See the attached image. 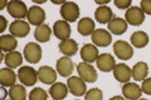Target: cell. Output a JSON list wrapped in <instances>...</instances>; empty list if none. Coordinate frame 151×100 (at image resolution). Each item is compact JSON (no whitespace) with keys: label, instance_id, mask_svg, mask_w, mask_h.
Masks as SVG:
<instances>
[{"label":"cell","instance_id":"6da1fadb","mask_svg":"<svg viewBox=\"0 0 151 100\" xmlns=\"http://www.w3.org/2000/svg\"><path fill=\"white\" fill-rule=\"evenodd\" d=\"M60 16L63 18L64 21L67 23H74L79 18V6L73 1H65L60 6Z\"/></svg>","mask_w":151,"mask_h":100},{"label":"cell","instance_id":"7a4b0ae2","mask_svg":"<svg viewBox=\"0 0 151 100\" xmlns=\"http://www.w3.org/2000/svg\"><path fill=\"white\" fill-rule=\"evenodd\" d=\"M18 78L24 87H33L38 80V70L33 69L32 66H20L18 71Z\"/></svg>","mask_w":151,"mask_h":100},{"label":"cell","instance_id":"3957f363","mask_svg":"<svg viewBox=\"0 0 151 100\" xmlns=\"http://www.w3.org/2000/svg\"><path fill=\"white\" fill-rule=\"evenodd\" d=\"M6 10L9 14H10V16H13L14 19H17V20H23L24 18L28 16L29 9L27 8L25 3L19 1V0H13V1H9Z\"/></svg>","mask_w":151,"mask_h":100},{"label":"cell","instance_id":"277c9868","mask_svg":"<svg viewBox=\"0 0 151 100\" xmlns=\"http://www.w3.org/2000/svg\"><path fill=\"white\" fill-rule=\"evenodd\" d=\"M77 71H78V77L86 83H94L98 78L97 70L93 68L92 64L84 63V61L77 65Z\"/></svg>","mask_w":151,"mask_h":100},{"label":"cell","instance_id":"5b68a950","mask_svg":"<svg viewBox=\"0 0 151 100\" xmlns=\"http://www.w3.org/2000/svg\"><path fill=\"white\" fill-rule=\"evenodd\" d=\"M125 20L132 26H139L145 21V13L140 6H131L125 13Z\"/></svg>","mask_w":151,"mask_h":100},{"label":"cell","instance_id":"8992f818","mask_svg":"<svg viewBox=\"0 0 151 100\" xmlns=\"http://www.w3.org/2000/svg\"><path fill=\"white\" fill-rule=\"evenodd\" d=\"M113 51L117 58L121 60H130L134 56V48L130 43L124 40H117L113 44Z\"/></svg>","mask_w":151,"mask_h":100},{"label":"cell","instance_id":"52a82bcc","mask_svg":"<svg viewBox=\"0 0 151 100\" xmlns=\"http://www.w3.org/2000/svg\"><path fill=\"white\" fill-rule=\"evenodd\" d=\"M67 87L70 94H73L74 96H82V95H86L87 93L86 82L82 80L79 77H69L67 80Z\"/></svg>","mask_w":151,"mask_h":100},{"label":"cell","instance_id":"ba28073f","mask_svg":"<svg viewBox=\"0 0 151 100\" xmlns=\"http://www.w3.org/2000/svg\"><path fill=\"white\" fill-rule=\"evenodd\" d=\"M24 58L30 64H37L42 59V48L38 43H29L24 48Z\"/></svg>","mask_w":151,"mask_h":100},{"label":"cell","instance_id":"9c48e42d","mask_svg":"<svg viewBox=\"0 0 151 100\" xmlns=\"http://www.w3.org/2000/svg\"><path fill=\"white\" fill-rule=\"evenodd\" d=\"M27 20L30 25L39 26L42 24H44V21H45V11L40 6L33 5V6H30L29 11H28Z\"/></svg>","mask_w":151,"mask_h":100},{"label":"cell","instance_id":"30bf717a","mask_svg":"<svg viewBox=\"0 0 151 100\" xmlns=\"http://www.w3.org/2000/svg\"><path fill=\"white\" fill-rule=\"evenodd\" d=\"M9 31L15 38H25L30 31V24L24 20H14L9 26Z\"/></svg>","mask_w":151,"mask_h":100},{"label":"cell","instance_id":"8fae6325","mask_svg":"<svg viewBox=\"0 0 151 100\" xmlns=\"http://www.w3.org/2000/svg\"><path fill=\"white\" fill-rule=\"evenodd\" d=\"M57 71L48 65H43L38 69V79L45 85H53L57 83Z\"/></svg>","mask_w":151,"mask_h":100},{"label":"cell","instance_id":"7c38bea8","mask_svg":"<svg viewBox=\"0 0 151 100\" xmlns=\"http://www.w3.org/2000/svg\"><path fill=\"white\" fill-rule=\"evenodd\" d=\"M113 77L119 83L126 84L129 83L131 78H132V73H131V68L125 63H120L116 64L115 69H113Z\"/></svg>","mask_w":151,"mask_h":100},{"label":"cell","instance_id":"4fadbf2b","mask_svg":"<svg viewBox=\"0 0 151 100\" xmlns=\"http://www.w3.org/2000/svg\"><path fill=\"white\" fill-rule=\"evenodd\" d=\"M73 69H74V64L68 56H62V58H59L58 60H57L55 70L60 77H63V78L72 77L70 74H72Z\"/></svg>","mask_w":151,"mask_h":100},{"label":"cell","instance_id":"5bb4252c","mask_svg":"<svg viewBox=\"0 0 151 100\" xmlns=\"http://www.w3.org/2000/svg\"><path fill=\"white\" fill-rule=\"evenodd\" d=\"M91 36H92L93 44L96 46L106 48V46L110 45L111 41H112V34L108 30H105V29H96Z\"/></svg>","mask_w":151,"mask_h":100},{"label":"cell","instance_id":"9a60e30c","mask_svg":"<svg viewBox=\"0 0 151 100\" xmlns=\"http://www.w3.org/2000/svg\"><path fill=\"white\" fill-rule=\"evenodd\" d=\"M96 64H97V68L101 71H103V73H110V71H113V69H115L116 60L111 54L103 53V54H100L98 59L96 60Z\"/></svg>","mask_w":151,"mask_h":100},{"label":"cell","instance_id":"2e32d148","mask_svg":"<svg viewBox=\"0 0 151 100\" xmlns=\"http://www.w3.org/2000/svg\"><path fill=\"white\" fill-rule=\"evenodd\" d=\"M53 34L55 35L57 39H59V40H67L69 39V36H70V25H69V23L67 21H64V20H58V21H55L54 23V25H53Z\"/></svg>","mask_w":151,"mask_h":100},{"label":"cell","instance_id":"e0dca14e","mask_svg":"<svg viewBox=\"0 0 151 100\" xmlns=\"http://www.w3.org/2000/svg\"><path fill=\"white\" fill-rule=\"evenodd\" d=\"M122 94H124V98L127 100H139L141 99L142 90H141V87L139 84L129 82L122 87Z\"/></svg>","mask_w":151,"mask_h":100},{"label":"cell","instance_id":"ac0fdd59","mask_svg":"<svg viewBox=\"0 0 151 100\" xmlns=\"http://www.w3.org/2000/svg\"><path fill=\"white\" fill-rule=\"evenodd\" d=\"M98 56H100V53L94 44H84L81 48V58L84 63L92 64L98 59Z\"/></svg>","mask_w":151,"mask_h":100},{"label":"cell","instance_id":"d6986e66","mask_svg":"<svg viewBox=\"0 0 151 100\" xmlns=\"http://www.w3.org/2000/svg\"><path fill=\"white\" fill-rule=\"evenodd\" d=\"M107 25H108V31H110L111 34L121 35V34H125L129 24H127V21L122 18H113Z\"/></svg>","mask_w":151,"mask_h":100},{"label":"cell","instance_id":"ffe728a7","mask_svg":"<svg viewBox=\"0 0 151 100\" xmlns=\"http://www.w3.org/2000/svg\"><path fill=\"white\" fill-rule=\"evenodd\" d=\"M131 73H132V79L135 82H144L149 74V65L144 63V61H139L131 69Z\"/></svg>","mask_w":151,"mask_h":100},{"label":"cell","instance_id":"44dd1931","mask_svg":"<svg viewBox=\"0 0 151 100\" xmlns=\"http://www.w3.org/2000/svg\"><path fill=\"white\" fill-rule=\"evenodd\" d=\"M69 89L65 84L63 83H54L53 85H50L49 89V95L52 96V99L54 100H63L67 98Z\"/></svg>","mask_w":151,"mask_h":100},{"label":"cell","instance_id":"7402d4cb","mask_svg":"<svg viewBox=\"0 0 151 100\" xmlns=\"http://www.w3.org/2000/svg\"><path fill=\"white\" fill-rule=\"evenodd\" d=\"M17 46H18V40L12 34L0 36V49L4 53L8 54V53H12V51H15Z\"/></svg>","mask_w":151,"mask_h":100},{"label":"cell","instance_id":"603a6c76","mask_svg":"<svg viewBox=\"0 0 151 100\" xmlns=\"http://www.w3.org/2000/svg\"><path fill=\"white\" fill-rule=\"evenodd\" d=\"M94 18L100 24H108L115 16L110 6H98L94 11Z\"/></svg>","mask_w":151,"mask_h":100},{"label":"cell","instance_id":"cb8c5ba5","mask_svg":"<svg viewBox=\"0 0 151 100\" xmlns=\"http://www.w3.org/2000/svg\"><path fill=\"white\" fill-rule=\"evenodd\" d=\"M77 30L78 33L81 34L82 36H88V35H92L94 33V21L92 20L91 18H82L81 20L78 21V25H77Z\"/></svg>","mask_w":151,"mask_h":100},{"label":"cell","instance_id":"d4e9b609","mask_svg":"<svg viewBox=\"0 0 151 100\" xmlns=\"http://www.w3.org/2000/svg\"><path fill=\"white\" fill-rule=\"evenodd\" d=\"M59 50H60V53H63L65 56H68V58L69 56H73L77 54V51H78V43L69 38L67 40L60 41Z\"/></svg>","mask_w":151,"mask_h":100},{"label":"cell","instance_id":"484cf974","mask_svg":"<svg viewBox=\"0 0 151 100\" xmlns=\"http://www.w3.org/2000/svg\"><path fill=\"white\" fill-rule=\"evenodd\" d=\"M17 82V75L10 68H3L0 70V83L1 87H13L15 85Z\"/></svg>","mask_w":151,"mask_h":100},{"label":"cell","instance_id":"4316f807","mask_svg":"<svg viewBox=\"0 0 151 100\" xmlns=\"http://www.w3.org/2000/svg\"><path fill=\"white\" fill-rule=\"evenodd\" d=\"M53 30H50V26L47 24H42V25L37 26L34 30V38L38 43H47L50 39V35Z\"/></svg>","mask_w":151,"mask_h":100},{"label":"cell","instance_id":"83f0119b","mask_svg":"<svg viewBox=\"0 0 151 100\" xmlns=\"http://www.w3.org/2000/svg\"><path fill=\"white\" fill-rule=\"evenodd\" d=\"M5 63L6 68H10V69H17L19 66H22L23 64V55L19 53V51H12V53H8L5 55Z\"/></svg>","mask_w":151,"mask_h":100},{"label":"cell","instance_id":"f1b7e54d","mask_svg":"<svg viewBox=\"0 0 151 100\" xmlns=\"http://www.w3.org/2000/svg\"><path fill=\"white\" fill-rule=\"evenodd\" d=\"M132 46L137 48V49H141V48H145L149 44V35L146 34L145 31H135L134 34L130 38Z\"/></svg>","mask_w":151,"mask_h":100},{"label":"cell","instance_id":"f546056e","mask_svg":"<svg viewBox=\"0 0 151 100\" xmlns=\"http://www.w3.org/2000/svg\"><path fill=\"white\" fill-rule=\"evenodd\" d=\"M9 96L12 100H25L27 99V90L23 84H15L10 87Z\"/></svg>","mask_w":151,"mask_h":100},{"label":"cell","instance_id":"4dcf8cb0","mask_svg":"<svg viewBox=\"0 0 151 100\" xmlns=\"http://www.w3.org/2000/svg\"><path fill=\"white\" fill-rule=\"evenodd\" d=\"M29 100H48V93L42 88H34L29 94Z\"/></svg>","mask_w":151,"mask_h":100},{"label":"cell","instance_id":"1f68e13d","mask_svg":"<svg viewBox=\"0 0 151 100\" xmlns=\"http://www.w3.org/2000/svg\"><path fill=\"white\" fill-rule=\"evenodd\" d=\"M102 99H103V93L98 88L87 90L86 95H84V100H102Z\"/></svg>","mask_w":151,"mask_h":100},{"label":"cell","instance_id":"d6a6232c","mask_svg":"<svg viewBox=\"0 0 151 100\" xmlns=\"http://www.w3.org/2000/svg\"><path fill=\"white\" fill-rule=\"evenodd\" d=\"M141 90L146 95H151V78H146L144 80L142 85H141Z\"/></svg>","mask_w":151,"mask_h":100},{"label":"cell","instance_id":"836d02e7","mask_svg":"<svg viewBox=\"0 0 151 100\" xmlns=\"http://www.w3.org/2000/svg\"><path fill=\"white\" fill-rule=\"evenodd\" d=\"M115 5L119 9H124L127 10L129 8H131V0H115Z\"/></svg>","mask_w":151,"mask_h":100},{"label":"cell","instance_id":"e575fe53","mask_svg":"<svg viewBox=\"0 0 151 100\" xmlns=\"http://www.w3.org/2000/svg\"><path fill=\"white\" fill-rule=\"evenodd\" d=\"M140 8L144 10L145 15L146 14H147V15H151V0H142Z\"/></svg>","mask_w":151,"mask_h":100},{"label":"cell","instance_id":"d590c367","mask_svg":"<svg viewBox=\"0 0 151 100\" xmlns=\"http://www.w3.org/2000/svg\"><path fill=\"white\" fill-rule=\"evenodd\" d=\"M0 21H1V28H0V33H3V31H5V29H6L8 21H6V19L4 18V16H0Z\"/></svg>","mask_w":151,"mask_h":100},{"label":"cell","instance_id":"8d00e7d4","mask_svg":"<svg viewBox=\"0 0 151 100\" xmlns=\"http://www.w3.org/2000/svg\"><path fill=\"white\" fill-rule=\"evenodd\" d=\"M110 3V0H96V4H98L100 6H106Z\"/></svg>","mask_w":151,"mask_h":100},{"label":"cell","instance_id":"74e56055","mask_svg":"<svg viewBox=\"0 0 151 100\" xmlns=\"http://www.w3.org/2000/svg\"><path fill=\"white\" fill-rule=\"evenodd\" d=\"M1 100H6L5 98H6V94H9V91H6V89H5V87H3L1 89Z\"/></svg>","mask_w":151,"mask_h":100},{"label":"cell","instance_id":"f35d334b","mask_svg":"<svg viewBox=\"0 0 151 100\" xmlns=\"http://www.w3.org/2000/svg\"><path fill=\"white\" fill-rule=\"evenodd\" d=\"M110 100H125V98H124V96H121V95H116V96L111 98Z\"/></svg>","mask_w":151,"mask_h":100},{"label":"cell","instance_id":"ab89813d","mask_svg":"<svg viewBox=\"0 0 151 100\" xmlns=\"http://www.w3.org/2000/svg\"><path fill=\"white\" fill-rule=\"evenodd\" d=\"M34 1H35L37 4H43V3H44V0H34Z\"/></svg>","mask_w":151,"mask_h":100},{"label":"cell","instance_id":"60d3db41","mask_svg":"<svg viewBox=\"0 0 151 100\" xmlns=\"http://www.w3.org/2000/svg\"><path fill=\"white\" fill-rule=\"evenodd\" d=\"M139 100H147V99H142V98H141V99H139Z\"/></svg>","mask_w":151,"mask_h":100},{"label":"cell","instance_id":"b9f144b4","mask_svg":"<svg viewBox=\"0 0 151 100\" xmlns=\"http://www.w3.org/2000/svg\"><path fill=\"white\" fill-rule=\"evenodd\" d=\"M76 100H79V99H76Z\"/></svg>","mask_w":151,"mask_h":100},{"label":"cell","instance_id":"7bdbcfd3","mask_svg":"<svg viewBox=\"0 0 151 100\" xmlns=\"http://www.w3.org/2000/svg\"><path fill=\"white\" fill-rule=\"evenodd\" d=\"M9 100H12V99H9Z\"/></svg>","mask_w":151,"mask_h":100},{"label":"cell","instance_id":"ee69618b","mask_svg":"<svg viewBox=\"0 0 151 100\" xmlns=\"http://www.w3.org/2000/svg\"><path fill=\"white\" fill-rule=\"evenodd\" d=\"M53 100H54V99H53Z\"/></svg>","mask_w":151,"mask_h":100}]
</instances>
